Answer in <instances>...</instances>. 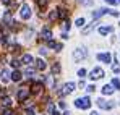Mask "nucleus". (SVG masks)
Listing matches in <instances>:
<instances>
[{
    "instance_id": "obj_21",
    "label": "nucleus",
    "mask_w": 120,
    "mask_h": 115,
    "mask_svg": "<svg viewBox=\"0 0 120 115\" xmlns=\"http://www.w3.org/2000/svg\"><path fill=\"white\" fill-rule=\"evenodd\" d=\"M52 71H54V73H60V65L59 63H54V65H52Z\"/></svg>"
},
{
    "instance_id": "obj_6",
    "label": "nucleus",
    "mask_w": 120,
    "mask_h": 115,
    "mask_svg": "<svg viewBox=\"0 0 120 115\" xmlns=\"http://www.w3.org/2000/svg\"><path fill=\"white\" fill-rule=\"evenodd\" d=\"M98 105H99L101 109L109 110V109H112V107H114V102H105L104 99H98Z\"/></svg>"
},
{
    "instance_id": "obj_25",
    "label": "nucleus",
    "mask_w": 120,
    "mask_h": 115,
    "mask_svg": "<svg viewBox=\"0 0 120 115\" xmlns=\"http://www.w3.org/2000/svg\"><path fill=\"white\" fill-rule=\"evenodd\" d=\"M84 75H86V70H84V68H80V70H78V76L83 78Z\"/></svg>"
},
{
    "instance_id": "obj_35",
    "label": "nucleus",
    "mask_w": 120,
    "mask_h": 115,
    "mask_svg": "<svg viewBox=\"0 0 120 115\" xmlns=\"http://www.w3.org/2000/svg\"><path fill=\"white\" fill-rule=\"evenodd\" d=\"M39 54H41V55H45V54H47V50H45V49H41Z\"/></svg>"
},
{
    "instance_id": "obj_4",
    "label": "nucleus",
    "mask_w": 120,
    "mask_h": 115,
    "mask_svg": "<svg viewBox=\"0 0 120 115\" xmlns=\"http://www.w3.org/2000/svg\"><path fill=\"white\" fill-rule=\"evenodd\" d=\"M102 76H104V70L99 68V67H96V68L89 73V78H91V79H101Z\"/></svg>"
},
{
    "instance_id": "obj_15",
    "label": "nucleus",
    "mask_w": 120,
    "mask_h": 115,
    "mask_svg": "<svg viewBox=\"0 0 120 115\" xmlns=\"http://www.w3.org/2000/svg\"><path fill=\"white\" fill-rule=\"evenodd\" d=\"M10 76H11V79H13L15 83H18V81H20V79H21V73H20V71H18V70H15V71H13V73H11Z\"/></svg>"
},
{
    "instance_id": "obj_33",
    "label": "nucleus",
    "mask_w": 120,
    "mask_h": 115,
    "mask_svg": "<svg viewBox=\"0 0 120 115\" xmlns=\"http://www.w3.org/2000/svg\"><path fill=\"white\" fill-rule=\"evenodd\" d=\"M107 3H110V5H117L119 3V0H105Z\"/></svg>"
},
{
    "instance_id": "obj_17",
    "label": "nucleus",
    "mask_w": 120,
    "mask_h": 115,
    "mask_svg": "<svg viewBox=\"0 0 120 115\" xmlns=\"http://www.w3.org/2000/svg\"><path fill=\"white\" fill-rule=\"evenodd\" d=\"M49 18L52 19V21H54V19H57V18H59V10H57V11H55V10H54V11H50Z\"/></svg>"
},
{
    "instance_id": "obj_11",
    "label": "nucleus",
    "mask_w": 120,
    "mask_h": 115,
    "mask_svg": "<svg viewBox=\"0 0 120 115\" xmlns=\"http://www.w3.org/2000/svg\"><path fill=\"white\" fill-rule=\"evenodd\" d=\"M112 93H114V88H112L110 84H105V86L102 88V94H104V96H110Z\"/></svg>"
},
{
    "instance_id": "obj_34",
    "label": "nucleus",
    "mask_w": 120,
    "mask_h": 115,
    "mask_svg": "<svg viewBox=\"0 0 120 115\" xmlns=\"http://www.w3.org/2000/svg\"><path fill=\"white\" fill-rule=\"evenodd\" d=\"M63 28H65V29H70V23L65 21V23H63Z\"/></svg>"
},
{
    "instance_id": "obj_23",
    "label": "nucleus",
    "mask_w": 120,
    "mask_h": 115,
    "mask_svg": "<svg viewBox=\"0 0 120 115\" xmlns=\"http://www.w3.org/2000/svg\"><path fill=\"white\" fill-rule=\"evenodd\" d=\"M76 26H78V28L84 26V18H78V19H76Z\"/></svg>"
},
{
    "instance_id": "obj_13",
    "label": "nucleus",
    "mask_w": 120,
    "mask_h": 115,
    "mask_svg": "<svg viewBox=\"0 0 120 115\" xmlns=\"http://www.w3.org/2000/svg\"><path fill=\"white\" fill-rule=\"evenodd\" d=\"M36 68H38V70H42V71H44V70L47 68V65H45V62H44L42 58H39V60H36Z\"/></svg>"
},
{
    "instance_id": "obj_29",
    "label": "nucleus",
    "mask_w": 120,
    "mask_h": 115,
    "mask_svg": "<svg viewBox=\"0 0 120 115\" xmlns=\"http://www.w3.org/2000/svg\"><path fill=\"white\" fill-rule=\"evenodd\" d=\"M55 45H57V44H55V42L50 39V41H49V47H50V49H55Z\"/></svg>"
},
{
    "instance_id": "obj_27",
    "label": "nucleus",
    "mask_w": 120,
    "mask_h": 115,
    "mask_svg": "<svg viewBox=\"0 0 120 115\" xmlns=\"http://www.w3.org/2000/svg\"><path fill=\"white\" fill-rule=\"evenodd\" d=\"M86 91H88V93H94V91H96V86H88Z\"/></svg>"
},
{
    "instance_id": "obj_14",
    "label": "nucleus",
    "mask_w": 120,
    "mask_h": 115,
    "mask_svg": "<svg viewBox=\"0 0 120 115\" xmlns=\"http://www.w3.org/2000/svg\"><path fill=\"white\" fill-rule=\"evenodd\" d=\"M21 60H23V63H26V65H31V63H33V62H34V58L31 57V55H29V54H24V55H23V58H21Z\"/></svg>"
},
{
    "instance_id": "obj_26",
    "label": "nucleus",
    "mask_w": 120,
    "mask_h": 115,
    "mask_svg": "<svg viewBox=\"0 0 120 115\" xmlns=\"http://www.w3.org/2000/svg\"><path fill=\"white\" fill-rule=\"evenodd\" d=\"M3 115H13V110L11 109H5L3 110Z\"/></svg>"
},
{
    "instance_id": "obj_5",
    "label": "nucleus",
    "mask_w": 120,
    "mask_h": 115,
    "mask_svg": "<svg viewBox=\"0 0 120 115\" xmlns=\"http://www.w3.org/2000/svg\"><path fill=\"white\" fill-rule=\"evenodd\" d=\"M73 89H75V83H67V84H63V88H62V91H60L59 94L60 96H67V94H70Z\"/></svg>"
},
{
    "instance_id": "obj_16",
    "label": "nucleus",
    "mask_w": 120,
    "mask_h": 115,
    "mask_svg": "<svg viewBox=\"0 0 120 115\" xmlns=\"http://www.w3.org/2000/svg\"><path fill=\"white\" fill-rule=\"evenodd\" d=\"M41 89H42V84H41V83H34V84H33V93H34V94H39Z\"/></svg>"
},
{
    "instance_id": "obj_37",
    "label": "nucleus",
    "mask_w": 120,
    "mask_h": 115,
    "mask_svg": "<svg viewBox=\"0 0 120 115\" xmlns=\"http://www.w3.org/2000/svg\"><path fill=\"white\" fill-rule=\"evenodd\" d=\"M52 115H60V114L57 112V110H54V112H52Z\"/></svg>"
},
{
    "instance_id": "obj_19",
    "label": "nucleus",
    "mask_w": 120,
    "mask_h": 115,
    "mask_svg": "<svg viewBox=\"0 0 120 115\" xmlns=\"http://www.w3.org/2000/svg\"><path fill=\"white\" fill-rule=\"evenodd\" d=\"M47 3H49V0H38V5H39L41 8H45Z\"/></svg>"
},
{
    "instance_id": "obj_2",
    "label": "nucleus",
    "mask_w": 120,
    "mask_h": 115,
    "mask_svg": "<svg viewBox=\"0 0 120 115\" xmlns=\"http://www.w3.org/2000/svg\"><path fill=\"white\" fill-rule=\"evenodd\" d=\"M88 55V52H86V49L84 47H81V49H76L75 52H73V58L76 60V62H80V60H83V58Z\"/></svg>"
},
{
    "instance_id": "obj_40",
    "label": "nucleus",
    "mask_w": 120,
    "mask_h": 115,
    "mask_svg": "<svg viewBox=\"0 0 120 115\" xmlns=\"http://www.w3.org/2000/svg\"><path fill=\"white\" fill-rule=\"evenodd\" d=\"M119 3H120V0H119Z\"/></svg>"
},
{
    "instance_id": "obj_9",
    "label": "nucleus",
    "mask_w": 120,
    "mask_h": 115,
    "mask_svg": "<svg viewBox=\"0 0 120 115\" xmlns=\"http://www.w3.org/2000/svg\"><path fill=\"white\" fill-rule=\"evenodd\" d=\"M98 60L104 62V63H110L112 57H110V54H98Z\"/></svg>"
},
{
    "instance_id": "obj_12",
    "label": "nucleus",
    "mask_w": 120,
    "mask_h": 115,
    "mask_svg": "<svg viewBox=\"0 0 120 115\" xmlns=\"http://www.w3.org/2000/svg\"><path fill=\"white\" fill-rule=\"evenodd\" d=\"M112 31H114L112 26H102V28H99V33L102 36H105V34H109V33H112Z\"/></svg>"
},
{
    "instance_id": "obj_36",
    "label": "nucleus",
    "mask_w": 120,
    "mask_h": 115,
    "mask_svg": "<svg viewBox=\"0 0 120 115\" xmlns=\"http://www.w3.org/2000/svg\"><path fill=\"white\" fill-rule=\"evenodd\" d=\"M59 105L62 107V109H65V102H63V100H60V102H59Z\"/></svg>"
},
{
    "instance_id": "obj_39",
    "label": "nucleus",
    "mask_w": 120,
    "mask_h": 115,
    "mask_svg": "<svg viewBox=\"0 0 120 115\" xmlns=\"http://www.w3.org/2000/svg\"><path fill=\"white\" fill-rule=\"evenodd\" d=\"M91 115H99V114H96V112H93V114H91Z\"/></svg>"
},
{
    "instance_id": "obj_10",
    "label": "nucleus",
    "mask_w": 120,
    "mask_h": 115,
    "mask_svg": "<svg viewBox=\"0 0 120 115\" xmlns=\"http://www.w3.org/2000/svg\"><path fill=\"white\" fill-rule=\"evenodd\" d=\"M10 71H8V70H2V73H0V79H2V81H3V83H8V81H10Z\"/></svg>"
},
{
    "instance_id": "obj_18",
    "label": "nucleus",
    "mask_w": 120,
    "mask_h": 115,
    "mask_svg": "<svg viewBox=\"0 0 120 115\" xmlns=\"http://www.w3.org/2000/svg\"><path fill=\"white\" fill-rule=\"evenodd\" d=\"M2 104H3V105H5V107H8V105H10V104H11V99H10V97H3V100H2Z\"/></svg>"
},
{
    "instance_id": "obj_7",
    "label": "nucleus",
    "mask_w": 120,
    "mask_h": 115,
    "mask_svg": "<svg viewBox=\"0 0 120 115\" xmlns=\"http://www.w3.org/2000/svg\"><path fill=\"white\" fill-rule=\"evenodd\" d=\"M41 37L44 39V41H50V39H52V31H50L49 28H44V29L41 31Z\"/></svg>"
},
{
    "instance_id": "obj_22",
    "label": "nucleus",
    "mask_w": 120,
    "mask_h": 115,
    "mask_svg": "<svg viewBox=\"0 0 120 115\" xmlns=\"http://www.w3.org/2000/svg\"><path fill=\"white\" fill-rule=\"evenodd\" d=\"M59 16L60 18H67V11L63 8H59Z\"/></svg>"
},
{
    "instance_id": "obj_3",
    "label": "nucleus",
    "mask_w": 120,
    "mask_h": 115,
    "mask_svg": "<svg viewBox=\"0 0 120 115\" xmlns=\"http://www.w3.org/2000/svg\"><path fill=\"white\" fill-rule=\"evenodd\" d=\"M20 16L23 19H28L29 16H31V8H29V5L28 3H24L23 7H21V10H20Z\"/></svg>"
},
{
    "instance_id": "obj_31",
    "label": "nucleus",
    "mask_w": 120,
    "mask_h": 115,
    "mask_svg": "<svg viewBox=\"0 0 120 115\" xmlns=\"http://www.w3.org/2000/svg\"><path fill=\"white\" fill-rule=\"evenodd\" d=\"M26 115H34V109H33V107L28 109V110H26Z\"/></svg>"
},
{
    "instance_id": "obj_38",
    "label": "nucleus",
    "mask_w": 120,
    "mask_h": 115,
    "mask_svg": "<svg viewBox=\"0 0 120 115\" xmlns=\"http://www.w3.org/2000/svg\"><path fill=\"white\" fill-rule=\"evenodd\" d=\"M63 115H70V112H65V114H63Z\"/></svg>"
},
{
    "instance_id": "obj_8",
    "label": "nucleus",
    "mask_w": 120,
    "mask_h": 115,
    "mask_svg": "<svg viewBox=\"0 0 120 115\" xmlns=\"http://www.w3.org/2000/svg\"><path fill=\"white\" fill-rule=\"evenodd\" d=\"M28 96H29V89L28 88H21L18 91V100H24Z\"/></svg>"
},
{
    "instance_id": "obj_20",
    "label": "nucleus",
    "mask_w": 120,
    "mask_h": 115,
    "mask_svg": "<svg viewBox=\"0 0 120 115\" xmlns=\"http://www.w3.org/2000/svg\"><path fill=\"white\" fill-rule=\"evenodd\" d=\"M112 86H114V88H117V89H120V79L114 78V79H112Z\"/></svg>"
},
{
    "instance_id": "obj_24",
    "label": "nucleus",
    "mask_w": 120,
    "mask_h": 115,
    "mask_svg": "<svg viewBox=\"0 0 120 115\" xmlns=\"http://www.w3.org/2000/svg\"><path fill=\"white\" fill-rule=\"evenodd\" d=\"M24 75H28V76H31V75H34V70H33V68H26V71H24Z\"/></svg>"
},
{
    "instance_id": "obj_28",
    "label": "nucleus",
    "mask_w": 120,
    "mask_h": 115,
    "mask_svg": "<svg viewBox=\"0 0 120 115\" xmlns=\"http://www.w3.org/2000/svg\"><path fill=\"white\" fill-rule=\"evenodd\" d=\"M112 70H114L115 73H120V65H114V67H112Z\"/></svg>"
},
{
    "instance_id": "obj_30",
    "label": "nucleus",
    "mask_w": 120,
    "mask_h": 115,
    "mask_svg": "<svg viewBox=\"0 0 120 115\" xmlns=\"http://www.w3.org/2000/svg\"><path fill=\"white\" fill-rule=\"evenodd\" d=\"M80 3H83V5H91L93 2L91 0H80Z\"/></svg>"
},
{
    "instance_id": "obj_1",
    "label": "nucleus",
    "mask_w": 120,
    "mask_h": 115,
    "mask_svg": "<svg viewBox=\"0 0 120 115\" xmlns=\"http://www.w3.org/2000/svg\"><path fill=\"white\" fill-rule=\"evenodd\" d=\"M75 105L78 109H89L91 107V99L89 97H80V99L75 100Z\"/></svg>"
},
{
    "instance_id": "obj_32",
    "label": "nucleus",
    "mask_w": 120,
    "mask_h": 115,
    "mask_svg": "<svg viewBox=\"0 0 120 115\" xmlns=\"http://www.w3.org/2000/svg\"><path fill=\"white\" fill-rule=\"evenodd\" d=\"M11 65H13L15 68H18V67H20V62H18V60H13V62H11Z\"/></svg>"
}]
</instances>
